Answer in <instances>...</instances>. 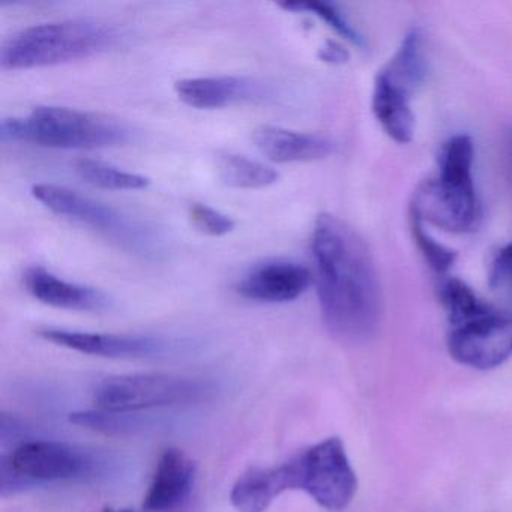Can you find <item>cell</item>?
Instances as JSON below:
<instances>
[{"label": "cell", "instance_id": "5b68a950", "mask_svg": "<svg viewBox=\"0 0 512 512\" xmlns=\"http://www.w3.org/2000/svg\"><path fill=\"white\" fill-rule=\"evenodd\" d=\"M32 196L53 214L89 227L128 253L157 257L163 251L160 238L151 227L79 191L62 185L37 184L32 187Z\"/></svg>", "mask_w": 512, "mask_h": 512}, {"label": "cell", "instance_id": "8fae6325", "mask_svg": "<svg viewBox=\"0 0 512 512\" xmlns=\"http://www.w3.org/2000/svg\"><path fill=\"white\" fill-rule=\"evenodd\" d=\"M43 340L85 355L110 359H148L164 356L172 343L163 338L143 335L100 334V332L68 331L44 328L38 331Z\"/></svg>", "mask_w": 512, "mask_h": 512}, {"label": "cell", "instance_id": "6da1fadb", "mask_svg": "<svg viewBox=\"0 0 512 512\" xmlns=\"http://www.w3.org/2000/svg\"><path fill=\"white\" fill-rule=\"evenodd\" d=\"M311 253L328 331L343 343L371 340L382 322L383 301L376 265L364 239L346 221L320 214Z\"/></svg>", "mask_w": 512, "mask_h": 512}, {"label": "cell", "instance_id": "9c48e42d", "mask_svg": "<svg viewBox=\"0 0 512 512\" xmlns=\"http://www.w3.org/2000/svg\"><path fill=\"white\" fill-rule=\"evenodd\" d=\"M449 355L466 367L491 370L512 356V311L488 305L472 319L451 326Z\"/></svg>", "mask_w": 512, "mask_h": 512}, {"label": "cell", "instance_id": "3957f363", "mask_svg": "<svg viewBox=\"0 0 512 512\" xmlns=\"http://www.w3.org/2000/svg\"><path fill=\"white\" fill-rule=\"evenodd\" d=\"M133 137V130L124 122L68 107H35L26 118L0 122L2 142L34 143L67 151L113 148L130 143Z\"/></svg>", "mask_w": 512, "mask_h": 512}, {"label": "cell", "instance_id": "83f0119b", "mask_svg": "<svg viewBox=\"0 0 512 512\" xmlns=\"http://www.w3.org/2000/svg\"><path fill=\"white\" fill-rule=\"evenodd\" d=\"M103 512H134V511H133V509H128V508L115 509V508H112V506H107V508H104Z\"/></svg>", "mask_w": 512, "mask_h": 512}, {"label": "cell", "instance_id": "2e32d148", "mask_svg": "<svg viewBox=\"0 0 512 512\" xmlns=\"http://www.w3.org/2000/svg\"><path fill=\"white\" fill-rule=\"evenodd\" d=\"M256 148L274 163H310L335 151V143L319 134L298 133L287 128L262 125L253 133Z\"/></svg>", "mask_w": 512, "mask_h": 512}, {"label": "cell", "instance_id": "ba28073f", "mask_svg": "<svg viewBox=\"0 0 512 512\" xmlns=\"http://www.w3.org/2000/svg\"><path fill=\"white\" fill-rule=\"evenodd\" d=\"M290 461L295 490H302L326 511L340 512L352 502L358 478L340 437H329Z\"/></svg>", "mask_w": 512, "mask_h": 512}, {"label": "cell", "instance_id": "8992f818", "mask_svg": "<svg viewBox=\"0 0 512 512\" xmlns=\"http://www.w3.org/2000/svg\"><path fill=\"white\" fill-rule=\"evenodd\" d=\"M427 76L424 35L412 31L400 49L377 74L373 89V112L377 122L394 142L406 145L415 133L412 94Z\"/></svg>", "mask_w": 512, "mask_h": 512}, {"label": "cell", "instance_id": "5bb4252c", "mask_svg": "<svg viewBox=\"0 0 512 512\" xmlns=\"http://www.w3.org/2000/svg\"><path fill=\"white\" fill-rule=\"evenodd\" d=\"M196 476V463L184 451L167 448L143 497V511L170 512L179 508L193 493Z\"/></svg>", "mask_w": 512, "mask_h": 512}, {"label": "cell", "instance_id": "7a4b0ae2", "mask_svg": "<svg viewBox=\"0 0 512 512\" xmlns=\"http://www.w3.org/2000/svg\"><path fill=\"white\" fill-rule=\"evenodd\" d=\"M118 40V31L98 20L43 23L23 29L5 41L0 50V67L5 71L32 70L82 61L107 52Z\"/></svg>", "mask_w": 512, "mask_h": 512}, {"label": "cell", "instance_id": "30bf717a", "mask_svg": "<svg viewBox=\"0 0 512 512\" xmlns=\"http://www.w3.org/2000/svg\"><path fill=\"white\" fill-rule=\"evenodd\" d=\"M19 475L35 485L95 476L101 461L91 452L58 440H29L2 455Z\"/></svg>", "mask_w": 512, "mask_h": 512}, {"label": "cell", "instance_id": "d6986e66", "mask_svg": "<svg viewBox=\"0 0 512 512\" xmlns=\"http://www.w3.org/2000/svg\"><path fill=\"white\" fill-rule=\"evenodd\" d=\"M218 178L224 185L242 190H259L274 185L280 173L244 155L223 154L217 161Z\"/></svg>", "mask_w": 512, "mask_h": 512}, {"label": "cell", "instance_id": "52a82bcc", "mask_svg": "<svg viewBox=\"0 0 512 512\" xmlns=\"http://www.w3.org/2000/svg\"><path fill=\"white\" fill-rule=\"evenodd\" d=\"M214 385L197 377L142 373L112 376L94 391L97 409L107 412L142 413L164 407L187 406L208 400Z\"/></svg>", "mask_w": 512, "mask_h": 512}, {"label": "cell", "instance_id": "277c9868", "mask_svg": "<svg viewBox=\"0 0 512 512\" xmlns=\"http://www.w3.org/2000/svg\"><path fill=\"white\" fill-rule=\"evenodd\" d=\"M475 148L466 134L451 137L439 155V173L424 182L415 196L412 209L422 220L452 233L475 229L479 203L473 181Z\"/></svg>", "mask_w": 512, "mask_h": 512}, {"label": "cell", "instance_id": "7402d4cb", "mask_svg": "<svg viewBox=\"0 0 512 512\" xmlns=\"http://www.w3.org/2000/svg\"><path fill=\"white\" fill-rule=\"evenodd\" d=\"M278 7L286 11H292V13L314 14L323 22L328 23V26H331L335 32L349 40L350 43L358 47H364V38L347 22L346 17L337 5L313 0V2H284V4H278Z\"/></svg>", "mask_w": 512, "mask_h": 512}, {"label": "cell", "instance_id": "9a60e30c", "mask_svg": "<svg viewBox=\"0 0 512 512\" xmlns=\"http://www.w3.org/2000/svg\"><path fill=\"white\" fill-rule=\"evenodd\" d=\"M23 283L32 298L62 310L101 313L112 305V299L101 290L71 283L43 266L29 268L23 275Z\"/></svg>", "mask_w": 512, "mask_h": 512}, {"label": "cell", "instance_id": "603a6c76", "mask_svg": "<svg viewBox=\"0 0 512 512\" xmlns=\"http://www.w3.org/2000/svg\"><path fill=\"white\" fill-rule=\"evenodd\" d=\"M410 220H412L413 238H415V242L430 268L439 272V274L448 272L451 266L454 265L455 257H457L454 251L449 250L445 245L439 244L436 239L428 235V232H425L424 220L419 217L415 209H412Z\"/></svg>", "mask_w": 512, "mask_h": 512}, {"label": "cell", "instance_id": "7c38bea8", "mask_svg": "<svg viewBox=\"0 0 512 512\" xmlns=\"http://www.w3.org/2000/svg\"><path fill=\"white\" fill-rule=\"evenodd\" d=\"M311 284L310 269L290 260H269L253 266L236 284V292L250 301L284 304L304 295Z\"/></svg>", "mask_w": 512, "mask_h": 512}, {"label": "cell", "instance_id": "484cf974", "mask_svg": "<svg viewBox=\"0 0 512 512\" xmlns=\"http://www.w3.org/2000/svg\"><path fill=\"white\" fill-rule=\"evenodd\" d=\"M317 56H319L320 61L332 65L346 64L350 58L349 52H347L343 46H340V44L335 43V41H326V43L320 47Z\"/></svg>", "mask_w": 512, "mask_h": 512}, {"label": "cell", "instance_id": "e0dca14e", "mask_svg": "<svg viewBox=\"0 0 512 512\" xmlns=\"http://www.w3.org/2000/svg\"><path fill=\"white\" fill-rule=\"evenodd\" d=\"M289 490H293L289 461L280 466H254L236 479L230 502L239 512H265L280 494Z\"/></svg>", "mask_w": 512, "mask_h": 512}, {"label": "cell", "instance_id": "4316f807", "mask_svg": "<svg viewBox=\"0 0 512 512\" xmlns=\"http://www.w3.org/2000/svg\"><path fill=\"white\" fill-rule=\"evenodd\" d=\"M506 164H508L509 179L512 182V125L506 131L505 139Z\"/></svg>", "mask_w": 512, "mask_h": 512}, {"label": "cell", "instance_id": "ffe728a7", "mask_svg": "<svg viewBox=\"0 0 512 512\" xmlns=\"http://www.w3.org/2000/svg\"><path fill=\"white\" fill-rule=\"evenodd\" d=\"M76 172L83 181L101 190H143L151 185V179L139 173L127 172L100 160L83 158L76 163Z\"/></svg>", "mask_w": 512, "mask_h": 512}, {"label": "cell", "instance_id": "d4e9b609", "mask_svg": "<svg viewBox=\"0 0 512 512\" xmlns=\"http://www.w3.org/2000/svg\"><path fill=\"white\" fill-rule=\"evenodd\" d=\"M488 281L491 290L512 305V241L500 248L494 256Z\"/></svg>", "mask_w": 512, "mask_h": 512}, {"label": "cell", "instance_id": "4fadbf2b", "mask_svg": "<svg viewBox=\"0 0 512 512\" xmlns=\"http://www.w3.org/2000/svg\"><path fill=\"white\" fill-rule=\"evenodd\" d=\"M179 100L199 110L224 109L254 103L269 97V88L259 80L244 76H215L184 79L175 83Z\"/></svg>", "mask_w": 512, "mask_h": 512}, {"label": "cell", "instance_id": "44dd1931", "mask_svg": "<svg viewBox=\"0 0 512 512\" xmlns=\"http://www.w3.org/2000/svg\"><path fill=\"white\" fill-rule=\"evenodd\" d=\"M439 298L448 313L449 325L455 326L472 319L488 307L464 281L446 278L439 284Z\"/></svg>", "mask_w": 512, "mask_h": 512}, {"label": "cell", "instance_id": "ac0fdd59", "mask_svg": "<svg viewBox=\"0 0 512 512\" xmlns=\"http://www.w3.org/2000/svg\"><path fill=\"white\" fill-rule=\"evenodd\" d=\"M74 425L106 434V436H137L157 427L158 422L149 415L128 412H107V410H82L70 415Z\"/></svg>", "mask_w": 512, "mask_h": 512}, {"label": "cell", "instance_id": "cb8c5ba5", "mask_svg": "<svg viewBox=\"0 0 512 512\" xmlns=\"http://www.w3.org/2000/svg\"><path fill=\"white\" fill-rule=\"evenodd\" d=\"M188 217L197 230L209 236L227 235V233L233 232L236 226L235 221L229 215L223 214L211 206L202 205V203L191 205Z\"/></svg>", "mask_w": 512, "mask_h": 512}]
</instances>
